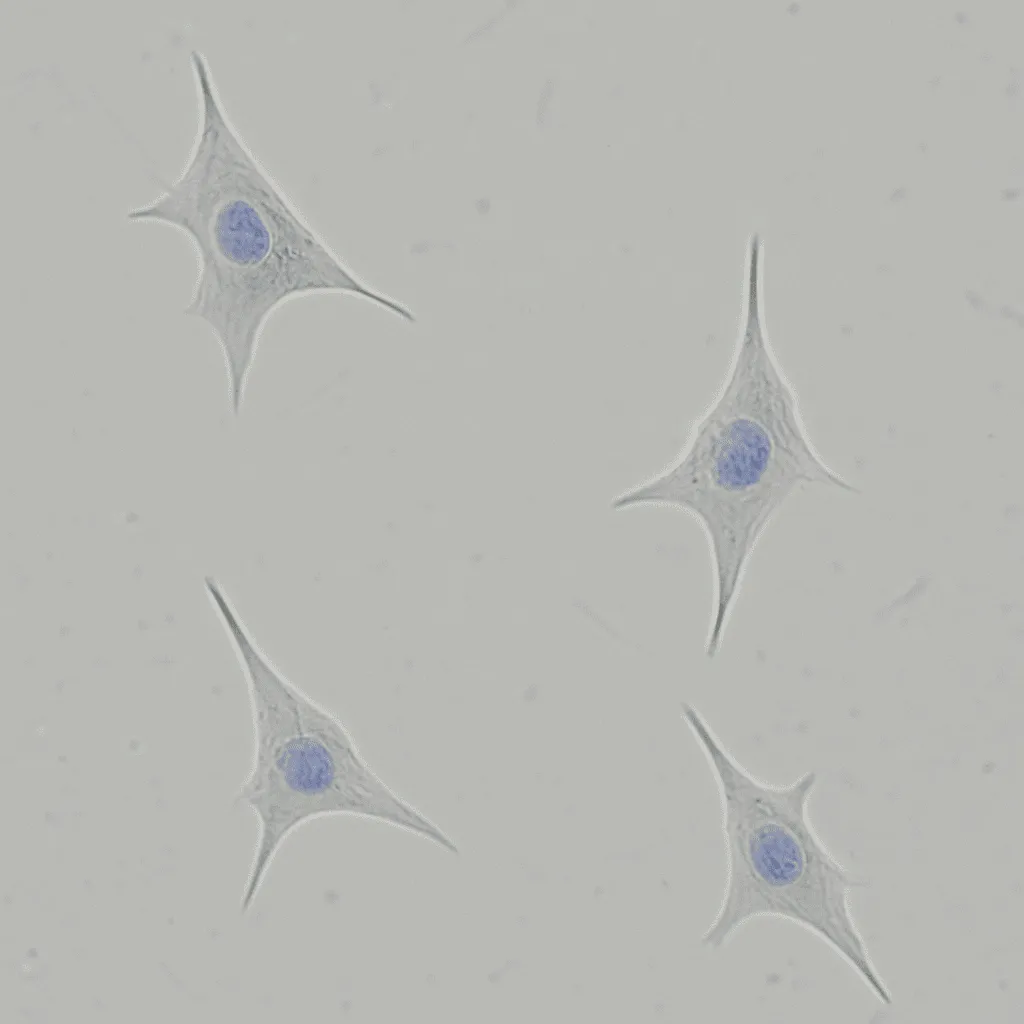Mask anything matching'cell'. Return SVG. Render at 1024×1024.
Wrapping results in <instances>:
<instances>
[{
    "mask_svg": "<svg viewBox=\"0 0 1024 1024\" xmlns=\"http://www.w3.org/2000/svg\"><path fill=\"white\" fill-rule=\"evenodd\" d=\"M680 705L718 785L727 855L723 900L701 944L720 948L755 917L789 920L826 942L879 1000L891 1004L849 908V891L860 884L829 853L806 817L811 777L788 787L759 781L724 749L693 705Z\"/></svg>",
    "mask_w": 1024,
    "mask_h": 1024,
    "instance_id": "3",
    "label": "cell"
},
{
    "mask_svg": "<svg viewBox=\"0 0 1024 1024\" xmlns=\"http://www.w3.org/2000/svg\"><path fill=\"white\" fill-rule=\"evenodd\" d=\"M221 610L245 674L254 730L251 769L238 793L258 822L242 912L253 905L283 841L311 819L351 815L443 842L375 773L342 721L279 671L228 605Z\"/></svg>",
    "mask_w": 1024,
    "mask_h": 1024,
    "instance_id": "4",
    "label": "cell"
},
{
    "mask_svg": "<svg viewBox=\"0 0 1024 1024\" xmlns=\"http://www.w3.org/2000/svg\"><path fill=\"white\" fill-rule=\"evenodd\" d=\"M200 126L184 173L127 219L175 228L197 276L183 313L204 320L223 354L238 414L261 332L285 302L350 295L412 322L402 303L360 278L271 182L228 120L217 92H199Z\"/></svg>",
    "mask_w": 1024,
    "mask_h": 1024,
    "instance_id": "1",
    "label": "cell"
},
{
    "mask_svg": "<svg viewBox=\"0 0 1024 1024\" xmlns=\"http://www.w3.org/2000/svg\"><path fill=\"white\" fill-rule=\"evenodd\" d=\"M791 395L771 356L761 305H744L732 370L664 469L617 495L614 510L670 508L692 517L710 549L716 654L746 568L798 472Z\"/></svg>",
    "mask_w": 1024,
    "mask_h": 1024,
    "instance_id": "2",
    "label": "cell"
}]
</instances>
